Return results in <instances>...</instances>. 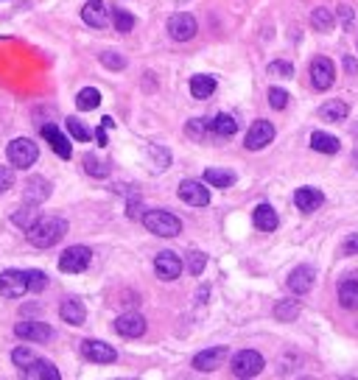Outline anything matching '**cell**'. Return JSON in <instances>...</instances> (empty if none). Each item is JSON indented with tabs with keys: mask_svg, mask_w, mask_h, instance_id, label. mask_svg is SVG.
Segmentation results:
<instances>
[{
	"mask_svg": "<svg viewBox=\"0 0 358 380\" xmlns=\"http://www.w3.org/2000/svg\"><path fill=\"white\" fill-rule=\"evenodd\" d=\"M12 184H15V171L6 168V165H0V193L12 190Z\"/></svg>",
	"mask_w": 358,
	"mask_h": 380,
	"instance_id": "b9f144b4",
	"label": "cell"
},
{
	"mask_svg": "<svg viewBox=\"0 0 358 380\" xmlns=\"http://www.w3.org/2000/svg\"><path fill=\"white\" fill-rule=\"evenodd\" d=\"M338 302L347 310H358V277H344L338 283Z\"/></svg>",
	"mask_w": 358,
	"mask_h": 380,
	"instance_id": "603a6c76",
	"label": "cell"
},
{
	"mask_svg": "<svg viewBox=\"0 0 358 380\" xmlns=\"http://www.w3.org/2000/svg\"><path fill=\"white\" fill-rule=\"evenodd\" d=\"M319 115H322L325 120L336 123V120H344V118L350 115V106H347L344 101H327V104L319 109Z\"/></svg>",
	"mask_w": 358,
	"mask_h": 380,
	"instance_id": "f1b7e54d",
	"label": "cell"
},
{
	"mask_svg": "<svg viewBox=\"0 0 358 380\" xmlns=\"http://www.w3.org/2000/svg\"><path fill=\"white\" fill-rule=\"evenodd\" d=\"M81 355H84L87 361H93V363H112V361L118 358L115 347H109L107 341H95V338L81 341Z\"/></svg>",
	"mask_w": 358,
	"mask_h": 380,
	"instance_id": "30bf717a",
	"label": "cell"
},
{
	"mask_svg": "<svg viewBox=\"0 0 358 380\" xmlns=\"http://www.w3.org/2000/svg\"><path fill=\"white\" fill-rule=\"evenodd\" d=\"M93 260V252L87 246H70L62 258H59V271L65 274H81Z\"/></svg>",
	"mask_w": 358,
	"mask_h": 380,
	"instance_id": "5b68a950",
	"label": "cell"
},
{
	"mask_svg": "<svg viewBox=\"0 0 358 380\" xmlns=\"http://www.w3.org/2000/svg\"><path fill=\"white\" fill-rule=\"evenodd\" d=\"M15 333H17L23 341H40V344H45V341L54 338V330H51V324H45V322H20V324L15 327Z\"/></svg>",
	"mask_w": 358,
	"mask_h": 380,
	"instance_id": "4fadbf2b",
	"label": "cell"
},
{
	"mask_svg": "<svg viewBox=\"0 0 358 380\" xmlns=\"http://www.w3.org/2000/svg\"><path fill=\"white\" fill-rule=\"evenodd\" d=\"M196 31H199L196 20H194L191 15H185V12H179V15H173V17L168 20V34H171V40H176V42L194 40Z\"/></svg>",
	"mask_w": 358,
	"mask_h": 380,
	"instance_id": "52a82bcc",
	"label": "cell"
},
{
	"mask_svg": "<svg viewBox=\"0 0 358 380\" xmlns=\"http://www.w3.org/2000/svg\"><path fill=\"white\" fill-rule=\"evenodd\" d=\"M68 132H70V134H73L79 143H87V140H90V132L81 126V120H79V118H68Z\"/></svg>",
	"mask_w": 358,
	"mask_h": 380,
	"instance_id": "74e56055",
	"label": "cell"
},
{
	"mask_svg": "<svg viewBox=\"0 0 358 380\" xmlns=\"http://www.w3.org/2000/svg\"><path fill=\"white\" fill-rule=\"evenodd\" d=\"M20 372H23L26 380H59V369H56L51 361H40V358H34V361H31L29 366H23Z\"/></svg>",
	"mask_w": 358,
	"mask_h": 380,
	"instance_id": "ac0fdd59",
	"label": "cell"
},
{
	"mask_svg": "<svg viewBox=\"0 0 358 380\" xmlns=\"http://www.w3.org/2000/svg\"><path fill=\"white\" fill-rule=\"evenodd\" d=\"M311 26H313L316 31H330V29L336 26V17H333V12H327V9H313Z\"/></svg>",
	"mask_w": 358,
	"mask_h": 380,
	"instance_id": "4dcf8cb0",
	"label": "cell"
},
{
	"mask_svg": "<svg viewBox=\"0 0 358 380\" xmlns=\"http://www.w3.org/2000/svg\"><path fill=\"white\" fill-rule=\"evenodd\" d=\"M98 104H101V93L95 90V87H84L79 95H76V106L79 109H98Z\"/></svg>",
	"mask_w": 358,
	"mask_h": 380,
	"instance_id": "f546056e",
	"label": "cell"
},
{
	"mask_svg": "<svg viewBox=\"0 0 358 380\" xmlns=\"http://www.w3.org/2000/svg\"><path fill=\"white\" fill-rule=\"evenodd\" d=\"M143 227L157 238H176L182 232V221L168 210H148L143 213Z\"/></svg>",
	"mask_w": 358,
	"mask_h": 380,
	"instance_id": "7a4b0ae2",
	"label": "cell"
},
{
	"mask_svg": "<svg viewBox=\"0 0 358 380\" xmlns=\"http://www.w3.org/2000/svg\"><path fill=\"white\" fill-rule=\"evenodd\" d=\"M115 333L123 335V338H140L146 333V319L140 313H123L115 319Z\"/></svg>",
	"mask_w": 358,
	"mask_h": 380,
	"instance_id": "8fae6325",
	"label": "cell"
},
{
	"mask_svg": "<svg viewBox=\"0 0 358 380\" xmlns=\"http://www.w3.org/2000/svg\"><path fill=\"white\" fill-rule=\"evenodd\" d=\"M216 93V79L213 76H194L191 79V95L194 98H210Z\"/></svg>",
	"mask_w": 358,
	"mask_h": 380,
	"instance_id": "83f0119b",
	"label": "cell"
},
{
	"mask_svg": "<svg viewBox=\"0 0 358 380\" xmlns=\"http://www.w3.org/2000/svg\"><path fill=\"white\" fill-rule=\"evenodd\" d=\"M269 73H272V76H286V79H291V76H294V68H291V62H272V65H269Z\"/></svg>",
	"mask_w": 358,
	"mask_h": 380,
	"instance_id": "7bdbcfd3",
	"label": "cell"
},
{
	"mask_svg": "<svg viewBox=\"0 0 358 380\" xmlns=\"http://www.w3.org/2000/svg\"><path fill=\"white\" fill-rule=\"evenodd\" d=\"M333 79H336V68L327 56H316L311 62V84L316 90H330L333 87Z\"/></svg>",
	"mask_w": 358,
	"mask_h": 380,
	"instance_id": "9c48e42d",
	"label": "cell"
},
{
	"mask_svg": "<svg viewBox=\"0 0 358 380\" xmlns=\"http://www.w3.org/2000/svg\"><path fill=\"white\" fill-rule=\"evenodd\" d=\"M112 20H115V29H118L120 34H126V31H132V29H134V17H132L129 12H123V9L112 12Z\"/></svg>",
	"mask_w": 358,
	"mask_h": 380,
	"instance_id": "836d02e7",
	"label": "cell"
},
{
	"mask_svg": "<svg viewBox=\"0 0 358 380\" xmlns=\"http://www.w3.org/2000/svg\"><path fill=\"white\" fill-rule=\"evenodd\" d=\"M263 372V355L255 349H241L233 358V374L235 377H255Z\"/></svg>",
	"mask_w": 358,
	"mask_h": 380,
	"instance_id": "277c9868",
	"label": "cell"
},
{
	"mask_svg": "<svg viewBox=\"0 0 358 380\" xmlns=\"http://www.w3.org/2000/svg\"><path fill=\"white\" fill-rule=\"evenodd\" d=\"M154 269H157L159 280H176L179 271H182V260H179V255H173V252H159L154 260Z\"/></svg>",
	"mask_w": 358,
	"mask_h": 380,
	"instance_id": "2e32d148",
	"label": "cell"
},
{
	"mask_svg": "<svg viewBox=\"0 0 358 380\" xmlns=\"http://www.w3.org/2000/svg\"><path fill=\"white\" fill-rule=\"evenodd\" d=\"M31 219H34V210H31V207H26V210H17V213L12 216V221H15L17 227H23V230H29V227H31Z\"/></svg>",
	"mask_w": 358,
	"mask_h": 380,
	"instance_id": "ee69618b",
	"label": "cell"
},
{
	"mask_svg": "<svg viewBox=\"0 0 358 380\" xmlns=\"http://www.w3.org/2000/svg\"><path fill=\"white\" fill-rule=\"evenodd\" d=\"M355 157H358V154H355Z\"/></svg>",
	"mask_w": 358,
	"mask_h": 380,
	"instance_id": "f907efd6",
	"label": "cell"
},
{
	"mask_svg": "<svg viewBox=\"0 0 358 380\" xmlns=\"http://www.w3.org/2000/svg\"><path fill=\"white\" fill-rule=\"evenodd\" d=\"M274 140V126L269 120H255L252 129L247 132V148L249 151H258L263 145H269Z\"/></svg>",
	"mask_w": 358,
	"mask_h": 380,
	"instance_id": "7c38bea8",
	"label": "cell"
},
{
	"mask_svg": "<svg viewBox=\"0 0 358 380\" xmlns=\"http://www.w3.org/2000/svg\"><path fill=\"white\" fill-rule=\"evenodd\" d=\"M26 291H29L26 271L9 269V271H3V274H0V296H6V299H20Z\"/></svg>",
	"mask_w": 358,
	"mask_h": 380,
	"instance_id": "8992f818",
	"label": "cell"
},
{
	"mask_svg": "<svg viewBox=\"0 0 358 380\" xmlns=\"http://www.w3.org/2000/svg\"><path fill=\"white\" fill-rule=\"evenodd\" d=\"M101 65H104L107 70H123V68H126V59H123L120 54L107 51V54H101Z\"/></svg>",
	"mask_w": 358,
	"mask_h": 380,
	"instance_id": "d590c367",
	"label": "cell"
},
{
	"mask_svg": "<svg viewBox=\"0 0 358 380\" xmlns=\"http://www.w3.org/2000/svg\"><path fill=\"white\" fill-rule=\"evenodd\" d=\"M344 252H347V255H355V252H358V235H350V238H347Z\"/></svg>",
	"mask_w": 358,
	"mask_h": 380,
	"instance_id": "bcb514c9",
	"label": "cell"
},
{
	"mask_svg": "<svg viewBox=\"0 0 358 380\" xmlns=\"http://www.w3.org/2000/svg\"><path fill=\"white\" fill-rule=\"evenodd\" d=\"M84 171H87V173H93V176H98V179H101V176H109V165H107V162H101V159H98V157H93V154H87V157H84Z\"/></svg>",
	"mask_w": 358,
	"mask_h": 380,
	"instance_id": "d6a6232c",
	"label": "cell"
},
{
	"mask_svg": "<svg viewBox=\"0 0 358 380\" xmlns=\"http://www.w3.org/2000/svg\"><path fill=\"white\" fill-rule=\"evenodd\" d=\"M294 205L302 213H313V210H319L325 205V196H322V190H316V187H299L294 193Z\"/></svg>",
	"mask_w": 358,
	"mask_h": 380,
	"instance_id": "ffe728a7",
	"label": "cell"
},
{
	"mask_svg": "<svg viewBox=\"0 0 358 380\" xmlns=\"http://www.w3.org/2000/svg\"><path fill=\"white\" fill-rule=\"evenodd\" d=\"M210 132H213V134H219V137H233V134L238 132V120H235L233 115L221 112V115H216V118H213Z\"/></svg>",
	"mask_w": 358,
	"mask_h": 380,
	"instance_id": "484cf974",
	"label": "cell"
},
{
	"mask_svg": "<svg viewBox=\"0 0 358 380\" xmlns=\"http://www.w3.org/2000/svg\"><path fill=\"white\" fill-rule=\"evenodd\" d=\"M269 104H272L274 109H286V106H288V93L280 90V87H272V90H269Z\"/></svg>",
	"mask_w": 358,
	"mask_h": 380,
	"instance_id": "f35d334b",
	"label": "cell"
},
{
	"mask_svg": "<svg viewBox=\"0 0 358 380\" xmlns=\"http://www.w3.org/2000/svg\"><path fill=\"white\" fill-rule=\"evenodd\" d=\"M338 20H341V26L347 29V26H352V20H355V12H352L350 6H338Z\"/></svg>",
	"mask_w": 358,
	"mask_h": 380,
	"instance_id": "f6af8a7d",
	"label": "cell"
},
{
	"mask_svg": "<svg viewBox=\"0 0 358 380\" xmlns=\"http://www.w3.org/2000/svg\"><path fill=\"white\" fill-rule=\"evenodd\" d=\"M313 280H316V271L311 266H299V269H294L288 274V288L302 296V294H308L313 288Z\"/></svg>",
	"mask_w": 358,
	"mask_h": 380,
	"instance_id": "44dd1931",
	"label": "cell"
},
{
	"mask_svg": "<svg viewBox=\"0 0 358 380\" xmlns=\"http://www.w3.org/2000/svg\"><path fill=\"white\" fill-rule=\"evenodd\" d=\"M81 20L90 29H104V26H109V12L101 0H90V3H84V9H81Z\"/></svg>",
	"mask_w": 358,
	"mask_h": 380,
	"instance_id": "d6986e66",
	"label": "cell"
},
{
	"mask_svg": "<svg viewBox=\"0 0 358 380\" xmlns=\"http://www.w3.org/2000/svg\"><path fill=\"white\" fill-rule=\"evenodd\" d=\"M227 355H230L227 347H208V349H202V352L194 358V369H199V372H213V369H219V366L224 363Z\"/></svg>",
	"mask_w": 358,
	"mask_h": 380,
	"instance_id": "5bb4252c",
	"label": "cell"
},
{
	"mask_svg": "<svg viewBox=\"0 0 358 380\" xmlns=\"http://www.w3.org/2000/svg\"><path fill=\"white\" fill-rule=\"evenodd\" d=\"M68 235V221L59 219V216H45V219H37L29 230H26V238L31 246L37 249H51L56 246L62 238Z\"/></svg>",
	"mask_w": 358,
	"mask_h": 380,
	"instance_id": "6da1fadb",
	"label": "cell"
},
{
	"mask_svg": "<svg viewBox=\"0 0 358 380\" xmlns=\"http://www.w3.org/2000/svg\"><path fill=\"white\" fill-rule=\"evenodd\" d=\"M311 148L319 151V154H336L341 148V143H338V137H333L327 132H313L311 134Z\"/></svg>",
	"mask_w": 358,
	"mask_h": 380,
	"instance_id": "d4e9b609",
	"label": "cell"
},
{
	"mask_svg": "<svg viewBox=\"0 0 358 380\" xmlns=\"http://www.w3.org/2000/svg\"><path fill=\"white\" fill-rule=\"evenodd\" d=\"M12 361H15L17 369H23V366H29V363L34 361V352H31L29 347H17V349L12 352Z\"/></svg>",
	"mask_w": 358,
	"mask_h": 380,
	"instance_id": "ab89813d",
	"label": "cell"
},
{
	"mask_svg": "<svg viewBox=\"0 0 358 380\" xmlns=\"http://www.w3.org/2000/svg\"><path fill=\"white\" fill-rule=\"evenodd\" d=\"M48 196H51V182H45L42 176H34V179H29V182H26V190H23V199H26V205L37 207V205H42Z\"/></svg>",
	"mask_w": 358,
	"mask_h": 380,
	"instance_id": "e0dca14e",
	"label": "cell"
},
{
	"mask_svg": "<svg viewBox=\"0 0 358 380\" xmlns=\"http://www.w3.org/2000/svg\"><path fill=\"white\" fill-rule=\"evenodd\" d=\"M179 199L194 207H205L210 205V190L196 179H185V182H179Z\"/></svg>",
	"mask_w": 358,
	"mask_h": 380,
	"instance_id": "ba28073f",
	"label": "cell"
},
{
	"mask_svg": "<svg viewBox=\"0 0 358 380\" xmlns=\"http://www.w3.org/2000/svg\"><path fill=\"white\" fill-rule=\"evenodd\" d=\"M40 132H42V137L51 143V148H54L59 157H65V159H70V157H73V145H70L68 134H65V132H59V126H54V123H45Z\"/></svg>",
	"mask_w": 358,
	"mask_h": 380,
	"instance_id": "9a60e30c",
	"label": "cell"
},
{
	"mask_svg": "<svg viewBox=\"0 0 358 380\" xmlns=\"http://www.w3.org/2000/svg\"><path fill=\"white\" fill-rule=\"evenodd\" d=\"M95 140H98L101 145H107V126H104V123H101V129L95 132Z\"/></svg>",
	"mask_w": 358,
	"mask_h": 380,
	"instance_id": "c3c4849f",
	"label": "cell"
},
{
	"mask_svg": "<svg viewBox=\"0 0 358 380\" xmlns=\"http://www.w3.org/2000/svg\"><path fill=\"white\" fill-rule=\"evenodd\" d=\"M252 219H255V227L263 230V232H274L277 224H280V221H277V213H274L272 205H258L255 213H252Z\"/></svg>",
	"mask_w": 358,
	"mask_h": 380,
	"instance_id": "cb8c5ba5",
	"label": "cell"
},
{
	"mask_svg": "<svg viewBox=\"0 0 358 380\" xmlns=\"http://www.w3.org/2000/svg\"><path fill=\"white\" fill-rule=\"evenodd\" d=\"M274 316H277L280 322H291V319H297V316H299V305H297V302H291V299H286V302H277V308H274Z\"/></svg>",
	"mask_w": 358,
	"mask_h": 380,
	"instance_id": "1f68e13d",
	"label": "cell"
},
{
	"mask_svg": "<svg viewBox=\"0 0 358 380\" xmlns=\"http://www.w3.org/2000/svg\"><path fill=\"white\" fill-rule=\"evenodd\" d=\"M205 182L213 187H233L235 184V173L227 168H208L205 171Z\"/></svg>",
	"mask_w": 358,
	"mask_h": 380,
	"instance_id": "4316f807",
	"label": "cell"
},
{
	"mask_svg": "<svg viewBox=\"0 0 358 380\" xmlns=\"http://www.w3.org/2000/svg\"><path fill=\"white\" fill-rule=\"evenodd\" d=\"M208 132H210V123H208V120H199V118H196V120L188 123V134L196 137V140H202Z\"/></svg>",
	"mask_w": 358,
	"mask_h": 380,
	"instance_id": "60d3db41",
	"label": "cell"
},
{
	"mask_svg": "<svg viewBox=\"0 0 358 380\" xmlns=\"http://www.w3.org/2000/svg\"><path fill=\"white\" fill-rule=\"evenodd\" d=\"M129 219H143V213H140L137 205H129Z\"/></svg>",
	"mask_w": 358,
	"mask_h": 380,
	"instance_id": "681fc988",
	"label": "cell"
},
{
	"mask_svg": "<svg viewBox=\"0 0 358 380\" xmlns=\"http://www.w3.org/2000/svg\"><path fill=\"white\" fill-rule=\"evenodd\" d=\"M26 280H29V291H45V285H48V274H42V271H37V269H31V271H26Z\"/></svg>",
	"mask_w": 358,
	"mask_h": 380,
	"instance_id": "e575fe53",
	"label": "cell"
},
{
	"mask_svg": "<svg viewBox=\"0 0 358 380\" xmlns=\"http://www.w3.org/2000/svg\"><path fill=\"white\" fill-rule=\"evenodd\" d=\"M344 70H350V73L355 76V73H358V65H355V62H352L350 56H344Z\"/></svg>",
	"mask_w": 358,
	"mask_h": 380,
	"instance_id": "7dc6e473",
	"label": "cell"
},
{
	"mask_svg": "<svg viewBox=\"0 0 358 380\" xmlns=\"http://www.w3.org/2000/svg\"><path fill=\"white\" fill-rule=\"evenodd\" d=\"M205 266H208V255H202V252H191L188 255V269H191L194 277H199L205 271Z\"/></svg>",
	"mask_w": 358,
	"mask_h": 380,
	"instance_id": "8d00e7d4",
	"label": "cell"
},
{
	"mask_svg": "<svg viewBox=\"0 0 358 380\" xmlns=\"http://www.w3.org/2000/svg\"><path fill=\"white\" fill-rule=\"evenodd\" d=\"M37 157H40V148H37L31 140L17 137V140L9 143V162H12L15 168H31V165L37 162Z\"/></svg>",
	"mask_w": 358,
	"mask_h": 380,
	"instance_id": "3957f363",
	"label": "cell"
},
{
	"mask_svg": "<svg viewBox=\"0 0 358 380\" xmlns=\"http://www.w3.org/2000/svg\"><path fill=\"white\" fill-rule=\"evenodd\" d=\"M59 316L68 322V324H84V319H87V308H84V302L81 299H76V296H70V299H65L62 302V308H59Z\"/></svg>",
	"mask_w": 358,
	"mask_h": 380,
	"instance_id": "7402d4cb",
	"label": "cell"
}]
</instances>
